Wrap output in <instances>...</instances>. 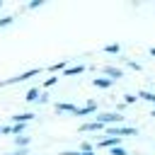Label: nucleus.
<instances>
[{
    "instance_id": "nucleus-1",
    "label": "nucleus",
    "mask_w": 155,
    "mask_h": 155,
    "mask_svg": "<svg viewBox=\"0 0 155 155\" xmlns=\"http://www.w3.org/2000/svg\"><path fill=\"white\" fill-rule=\"evenodd\" d=\"M94 121L102 124L104 128H109V126H121V124H126V116H121L119 111H97V114H94Z\"/></svg>"
},
{
    "instance_id": "nucleus-2",
    "label": "nucleus",
    "mask_w": 155,
    "mask_h": 155,
    "mask_svg": "<svg viewBox=\"0 0 155 155\" xmlns=\"http://www.w3.org/2000/svg\"><path fill=\"white\" fill-rule=\"evenodd\" d=\"M41 73V68H31V70H27V73H19V75H15V78H7V80H2L0 82V87H10V85H19V82H24V80H29V78H34V75H39Z\"/></svg>"
},
{
    "instance_id": "nucleus-3",
    "label": "nucleus",
    "mask_w": 155,
    "mask_h": 155,
    "mask_svg": "<svg viewBox=\"0 0 155 155\" xmlns=\"http://www.w3.org/2000/svg\"><path fill=\"white\" fill-rule=\"evenodd\" d=\"M80 133H104V126L102 124H97L94 119L92 121H85V124H80V128H78Z\"/></svg>"
},
{
    "instance_id": "nucleus-4",
    "label": "nucleus",
    "mask_w": 155,
    "mask_h": 155,
    "mask_svg": "<svg viewBox=\"0 0 155 155\" xmlns=\"http://www.w3.org/2000/svg\"><path fill=\"white\" fill-rule=\"evenodd\" d=\"M102 75L116 82V80H121V78H124V70H121V68H116V65H104V68H102Z\"/></svg>"
},
{
    "instance_id": "nucleus-5",
    "label": "nucleus",
    "mask_w": 155,
    "mask_h": 155,
    "mask_svg": "<svg viewBox=\"0 0 155 155\" xmlns=\"http://www.w3.org/2000/svg\"><path fill=\"white\" fill-rule=\"evenodd\" d=\"M53 111H56L58 116H61V114H75V111H78V107H75L73 102H56Z\"/></svg>"
},
{
    "instance_id": "nucleus-6",
    "label": "nucleus",
    "mask_w": 155,
    "mask_h": 155,
    "mask_svg": "<svg viewBox=\"0 0 155 155\" xmlns=\"http://www.w3.org/2000/svg\"><path fill=\"white\" fill-rule=\"evenodd\" d=\"M97 114V102L94 99H90L85 107H78V111H75V116H94Z\"/></svg>"
},
{
    "instance_id": "nucleus-7",
    "label": "nucleus",
    "mask_w": 155,
    "mask_h": 155,
    "mask_svg": "<svg viewBox=\"0 0 155 155\" xmlns=\"http://www.w3.org/2000/svg\"><path fill=\"white\" fill-rule=\"evenodd\" d=\"M94 145H97V148H107V150H111V148L121 145V138H116V136H107V138H99Z\"/></svg>"
},
{
    "instance_id": "nucleus-8",
    "label": "nucleus",
    "mask_w": 155,
    "mask_h": 155,
    "mask_svg": "<svg viewBox=\"0 0 155 155\" xmlns=\"http://www.w3.org/2000/svg\"><path fill=\"white\" fill-rule=\"evenodd\" d=\"M34 119H36L34 111H22V114L10 116V124H29V121H34Z\"/></svg>"
},
{
    "instance_id": "nucleus-9",
    "label": "nucleus",
    "mask_w": 155,
    "mask_h": 155,
    "mask_svg": "<svg viewBox=\"0 0 155 155\" xmlns=\"http://www.w3.org/2000/svg\"><path fill=\"white\" fill-rule=\"evenodd\" d=\"M39 97H41V87H29L27 94H24V102H27V104H36Z\"/></svg>"
},
{
    "instance_id": "nucleus-10",
    "label": "nucleus",
    "mask_w": 155,
    "mask_h": 155,
    "mask_svg": "<svg viewBox=\"0 0 155 155\" xmlns=\"http://www.w3.org/2000/svg\"><path fill=\"white\" fill-rule=\"evenodd\" d=\"M80 73H85V63H78V65H68V68L63 70V78H73V75H80Z\"/></svg>"
},
{
    "instance_id": "nucleus-11",
    "label": "nucleus",
    "mask_w": 155,
    "mask_h": 155,
    "mask_svg": "<svg viewBox=\"0 0 155 155\" xmlns=\"http://www.w3.org/2000/svg\"><path fill=\"white\" fill-rule=\"evenodd\" d=\"M92 85H94V87H99V90H111L114 80H109V78H104V75H102V78H94V80H92Z\"/></svg>"
},
{
    "instance_id": "nucleus-12",
    "label": "nucleus",
    "mask_w": 155,
    "mask_h": 155,
    "mask_svg": "<svg viewBox=\"0 0 155 155\" xmlns=\"http://www.w3.org/2000/svg\"><path fill=\"white\" fill-rule=\"evenodd\" d=\"M68 65H70V58H63V61H58V63L48 65V73H61V70H65Z\"/></svg>"
},
{
    "instance_id": "nucleus-13",
    "label": "nucleus",
    "mask_w": 155,
    "mask_h": 155,
    "mask_svg": "<svg viewBox=\"0 0 155 155\" xmlns=\"http://www.w3.org/2000/svg\"><path fill=\"white\" fill-rule=\"evenodd\" d=\"M29 143H31V138H29L27 133H22V136L15 138V145H17V148H29Z\"/></svg>"
},
{
    "instance_id": "nucleus-14",
    "label": "nucleus",
    "mask_w": 155,
    "mask_h": 155,
    "mask_svg": "<svg viewBox=\"0 0 155 155\" xmlns=\"http://www.w3.org/2000/svg\"><path fill=\"white\" fill-rule=\"evenodd\" d=\"M138 99H143V102H150V104L155 107V92H148V90H140V92H138Z\"/></svg>"
},
{
    "instance_id": "nucleus-15",
    "label": "nucleus",
    "mask_w": 155,
    "mask_h": 155,
    "mask_svg": "<svg viewBox=\"0 0 155 155\" xmlns=\"http://www.w3.org/2000/svg\"><path fill=\"white\" fill-rule=\"evenodd\" d=\"M104 51H107V53L119 56V53H121V44H107V46H104Z\"/></svg>"
},
{
    "instance_id": "nucleus-16",
    "label": "nucleus",
    "mask_w": 155,
    "mask_h": 155,
    "mask_svg": "<svg viewBox=\"0 0 155 155\" xmlns=\"http://www.w3.org/2000/svg\"><path fill=\"white\" fill-rule=\"evenodd\" d=\"M58 78H63V75H48V78L44 80V87H46V90H48V87H53V85L58 82Z\"/></svg>"
},
{
    "instance_id": "nucleus-17",
    "label": "nucleus",
    "mask_w": 155,
    "mask_h": 155,
    "mask_svg": "<svg viewBox=\"0 0 155 155\" xmlns=\"http://www.w3.org/2000/svg\"><path fill=\"white\" fill-rule=\"evenodd\" d=\"M92 150H94V143H90V140L80 143V153H92Z\"/></svg>"
},
{
    "instance_id": "nucleus-18",
    "label": "nucleus",
    "mask_w": 155,
    "mask_h": 155,
    "mask_svg": "<svg viewBox=\"0 0 155 155\" xmlns=\"http://www.w3.org/2000/svg\"><path fill=\"white\" fill-rule=\"evenodd\" d=\"M15 22V17L12 15H5V17H0V29H5V27H10Z\"/></svg>"
},
{
    "instance_id": "nucleus-19",
    "label": "nucleus",
    "mask_w": 155,
    "mask_h": 155,
    "mask_svg": "<svg viewBox=\"0 0 155 155\" xmlns=\"http://www.w3.org/2000/svg\"><path fill=\"white\" fill-rule=\"evenodd\" d=\"M46 5V0H31L29 5H27V10H39V7H44Z\"/></svg>"
},
{
    "instance_id": "nucleus-20",
    "label": "nucleus",
    "mask_w": 155,
    "mask_h": 155,
    "mask_svg": "<svg viewBox=\"0 0 155 155\" xmlns=\"http://www.w3.org/2000/svg\"><path fill=\"white\" fill-rule=\"evenodd\" d=\"M136 99H138V94H124V99H121V102H124V104L128 107V104H133Z\"/></svg>"
},
{
    "instance_id": "nucleus-21",
    "label": "nucleus",
    "mask_w": 155,
    "mask_h": 155,
    "mask_svg": "<svg viewBox=\"0 0 155 155\" xmlns=\"http://www.w3.org/2000/svg\"><path fill=\"white\" fill-rule=\"evenodd\" d=\"M109 153H111V155H128V153H126V148H121V145H116V148H111Z\"/></svg>"
},
{
    "instance_id": "nucleus-22",
    "label": "nucleus",
    "mask_w": 155,
    "mask_h": 155,
    "mask_svg": "<svg viewBox=\"0 0 155 155\" xmlns=\"http://www.w3.org/2000/svg\"><path fill=\"white\" fill-rule=\"evenodd\" d=\"M126 61V65L128 68H133V70H140V63H136V61H131V58H124Z\"/></svg>"
},
{
    "instance_id": "nucleus-23",
    "label": "nucleus",
    "mask_w": 155,
    "mask_h": 155,
    "mask_svg": "<svg viewBox=\"0 0 155 155\" xmlns=\"http://www.w3.org/2000/svg\"><path fill=\"white\" fill-rule=\"evenodd\" d=\"M7 155H29V148H17V150H12Z\"/></svg>"
},
{
    "instance_id": "nucleus-24",
    "label": "nucleus",
    "mask_w": 155,
    "mask_h": 155,
    "mask_svg": "<svg viewBox=\"0 0 155 155\" xmlns=\"http://www.w3.org/2000/svg\"><path fill=\"white\" fill-rule=\"evenodd\" d=\"M48 97H51L48 92H41V97L36 99V104H46V102H48Z\"/></svg>"
},
{
    "instance_id": "nucleus-25",
    "label": "nucleus",
    "mask_w": 155,
    "mask_h": 155,
    "mask_svg": "<svg viewBox=\"0 0 155 155\" xmlns=\"http://www.w3.org/2000/svg\"><path fill=\"white\" fill-rule=\"evenodd\" d=\"M58 155H80V150H61Z\"/></svg>"
},
{
    "instance_id": "nucleus-26",
    "label": "nucleus",
    "mask_w": 155,
    "mask_h": 155,
    "mask_svg": "<svg viewBox=\"0 0 155 155\" xmlns=\"http://www.w3.org/2000/svg\"><path fill=\"white\" fill-rule=\"evenodd\" d=\"M150 56H155V46H150Z\"/></svg>"
},
{
    "instance_id": "nucleus-27",
    "label": "nucleus",
    "mask_w": 155,
    "mask_h": 155,
    "mask_svg": "<svg viewBox=\"0 0 155 155\" xmlns=\"http://www.w3.org/2000/svg\"><path fill=\"white\" fill-rule=\"evenodd\" d=\"M80 155H94V150H92V153H80Z\"/></svg>"
},
{
    "instance_id": "nucleus-28",
    "label": "nucleus",
    "mask_w": 155,
    "mask_h": 155,
    "mask_svg": "<svg viewBox=\"0 0 155 155\" xmlns=\"http://www.w3.org/2000/svg\"><path fill=\"white\" fill-rule=\"evenodd\" d=\"M150 116H153V119H155V109H150Z\"/></svg>"
},
{
    "instance_id": "nucleus-29",
    "label": "nucleus",
    "mask_w": 155,
    "mask_h": 155,
    "mask_svg": "<svg viewBox=\"0 0 155 155\" xmlns=\"http://www.w3.org/2000/svg\"><path fill=\"white\" fill-rule=\"evenodd\" d=\"M0 7H2V0H0Z\"/></svg>"
},
{
    "instance_id": "nucleus-30",
    "label": "nucleus",
    "mask_w": 155,
    "mask_h": 155,
    "mask_svg": "<svg viewBox=\"0 0 155 155\" xmlns=\"http://www.w3.org/2000/svg\"><path fill=\"white\" fill-rule=\"evenodd\" d=\"M153 109H155V107H153Z\"/></svg>"
}]
</instances>
